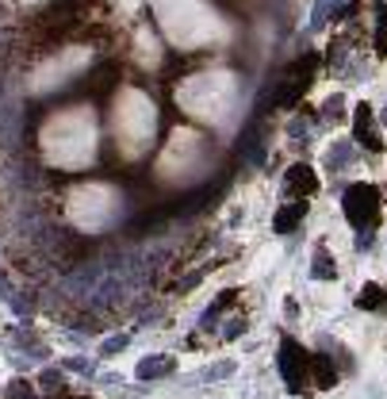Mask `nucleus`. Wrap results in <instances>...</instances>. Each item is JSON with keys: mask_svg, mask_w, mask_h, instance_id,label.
Returning <instances> with one entry per match:
<instances>
[{"mask_svg": "<svg viewBox=\"0 0 387 399\" xmlns=\"http://www.w3.org/2000/svg\"><path fill=\"white\" fill-rule=\"evenodd\" d=\"M111 81H115V66L111 62H100L93 73V81H88V88H93L96 96H104V93H111Z\"/></svg>", "mask_w": 387, "mask_h": 399, "instance_id": "obj_10", "label": "nucleus"}, {"mask_svg": "<svg viewBox=\"0 0 387 399\" xmlns=\"http://www.w3.org/2000/svg\"><path fill=\"white\" fill-rule=\"evenodd\" d=\"M311 377H315L318 388H334L337 384V369L330 357H311Z\"/></svg>", "mask_w": 387, "mask_h": 399, "instance_id": "obj_7", "label": "nucleus"}, {"mask_svg": "<svg viewBox=\"0 0 387 399\" xmlns=\"http://www.w3.org/2000/svg\"><path fill=\"white\" fill-rule=\"evenodd\" d=\"M311 273H315V280H334L337 276V265H334V257H330L326 246L315 250V265H311Z\"/></svg>", "mask_w": 387, "mask_h": 399, "instance_id": "obj_9", "label": "nucleus"}, {"mask_svg": "<svg viewBox=\"0 0 387 399\" xmlns=\"http://www.w3.org/2000/svg\"><path fill=\"white\" fill-rule=\"evenodd\" d=\"M341 208H345V215H349V223L357 226V231H372V226L380 223V189L368 184V181L353 184V189L341 196Z\"/></svg>", "mask_w": 387, "mask_h": 399, "instance_id": "obj_1", "label": "nucleus"}, {"mask_svg": "<svg viewBox=\"0 0 387 399\" xmlns=\"http://www.w3.org/2000/svg\"><path fill=\"white\" fill-rule=\"evenodd\" d=\"M127 346V338H115V341H104V357H111V353H119V349Z\"/></svg>", "mask_w": 387, "mask_h": 399, "instance_id": "obj_12", "label": "nucleus"}, {"mask_svg": "<svg viewBox=\"0 0 387 399\" xmlns=\"http://www.w3.org/2000/svg\"><path fill=\"white\" fill-rule=\"evenodd\" d=\"M280 377L292 392H303L307 388V377H311V353L299 346L295 338H284L280 341Z\"/></svg>", "mask_w": 387, "mask_h": 399, "instance_id": "obj_2", "label": "nucleus"}, {"mask_svg": "<svg viewBox=\"0 0 387 399\" xmlns=\"http://www.w3.org/2000/svg\"><path fill=\"white\" fill-rule=\"evenodd\" d=\"M303 215H307V200L284 203V208L276 211V219H273V231H276V234H292L295 226L303 223Z\"/></svg>", "mask_w": 387, "mask_h": 399, "instance_id": "obj_4", "label": "nucleus"}, {"mask_svg": "<svg viewBox=\"0 0 387 399\" xmlns=\"http://www.w3.org/2000/svg\"><path fill=\"white\" fill-rule=\"evenodd\" d=\"M376 54H387V8L376 4Z\"/></svg>", "mask_w": 387, "mask_h": 399, "instance_id": "obj_11", "label": "nucleus"}, {"mask_svg": "<svg viewBox=\"0 0 387 399\" xmlns=\"http://www.w3.org/2000/svg\"><path fill=\"white\" fill-rule=\"evenodd\" d=\"M357 307L360 311H380V307H387V292L380 288V284H365L357 296Z\"/></svg>", "mask_w": 387, "mask_h": 399, "instance_id": "obj_8", "label": "nucleus"}, {"mask_svg": "<svg viewBox=\"0 0 387 399\" xmlns=\"http://www.w3.org/2000/svg\"><path fill=\"white\" fill-rule=\"evenodd\" d=\"M177 369V361H172L169 353H150V357H142L138 361V380H158V377H165V372Z\"/></svg>", "mask_w": 387, "mask_h": 399, "instance_id": "obj_5", "label": "nucleus"}, {"mask_svg": "<svg viewBox=\"0 0 387 399\" xmlns=\"http://www.w3.org/2000/svg\"><path fill=\"white\" fill-rule=\"evenodd\" d=\"M357 142H365L368 150H380V138H376V131H372V108L368 104H357Z\"/></svg>", "mask_w": 387, "mask_h": 399, "instance_id": "obj_6", "label": "nucleus"}, {"mask_svg": "<svg viewBox=\"0 0 387 399\" xmlns=\"http://www.w3.org/2000/svg\"><path fill=\"white\" fill-rule=\"evenodd\" d=\"M315 189H318V173H315L311 165H303V161H295V165L284 173V192H287V196L307 200Z\"/></svg>", "mask_w": 387, "mask_h": 399, "instance_id": "obj_3", "label": "nucleus"}]
</instances>
